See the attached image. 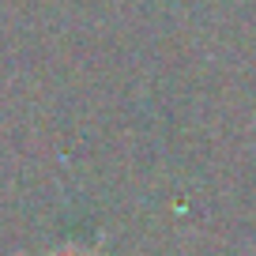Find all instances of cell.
Listing matches in <instances>:
<instances>
[{
  "label": "cell",
  "instance_id": "cell-1",
  "mask_svg": "<svg viewBox=\"0 0 256 256\" xmlns=\"http://www.w3.org/2000/svg\"><path fill=\"white\" fill-rule=\"evenodd\" d=\"M42 256H106L98 245H83V241H60V245L46 248Z\"/></svg>",
  "mask_w": 256,
  "mask_h": 256
}]
</instances>
